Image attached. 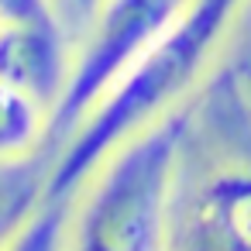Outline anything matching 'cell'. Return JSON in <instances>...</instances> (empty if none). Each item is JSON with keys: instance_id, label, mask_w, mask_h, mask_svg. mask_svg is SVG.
<instances>
[{"instance_id": "8992f818", "label": "cell", "mask_w": 251, "mask_h": 251, "mask_svg": "<svg viewBox=\"0 0 251 251\" xmlns=\"http://www.w3.org/2000/svg\"><path fill=\"white\" fill-rule=\"evenodd\" d=\"M52 110L31 93L0 79V162L31 158L49 134Z\"/></svg>"}, {"instance_id": "277c9868", "label": "cell", "mask_w": 251, "mask_h": 251, "mask_svg": "<svg viewBox=\"0 0 251 251\" xmlns=\"http://www.w3.org/2000/svg\"><path fill=\"white\" fill-rule=\"evenodd\" d=\"M189 0H103L73 49L69 83L52 107L49 134L69 138L127 66L182 14Z\"/></svg>"}, {"instance_id": "3957f363", "label": "cell", "mask_w": 251, "mask_h": 251, "mask_svg": "<svg viewBox=\"0 0 251 251\" xmlns=\"http://www.w3.org/2000/svg\"><path fill=\"white\" fill-rule=\"evenodd\" d=\"M189 100L97 165L83 182V203L69 213L66 251H165L179 151L193 117Z\"/></svg>"}, {"instance_id": "52a82bcc", "label": "cell", "mask_w": 251, "mask_h": 251, "mask_svg": "<svg viewBox=\"0 0 251 251\" xmlns=\"http://www.w3.org/2000/svg\"><path fill=\"white\" fill-rule=\"evenodd\" d=\"M45 186L49 169H42L35 155L18 162H0V251L18 237V230L42 206Z\"/></svg>"}, {"instance_id": "9c48e42d", "label": "cell", "mask_w": 251, "mask_h": 251, "mask_svg": "<svg viewBox=\"0 0 251 251\" xmlns=\"http://www.w3.org/2000/svg\"><path fill=\"white\" fill-rule=\"evenodd\" d=\"M59 21L55 0H0V25H38Z\"/></svg>"}, {"instance_id": "7a4b0ae2", "label": "cell", "mask_w": 251, "mask_h": 251, "mask_svg": "<svg viewBox=\"0 0 251 251\" xmlns=\"http://www.w3.org/2000/svg\"><path fill=\"white\" fill-rule=\"evenodd\" d=\"M182 138L165 251H251V100L217 73Z\"/></svg>"}, {"instance_id": "6da1fadb", "label": "cell", "mask_w": 251, "mask_h": 251, "mask_svg": "<svg viewBox=\"0 0 251 251\" xmlns=\"http://www.w3.org/2000/svg\"><path fill=\"white\" fill-rule=\"evenodd\" d=\"M241 4L244 0H189L66 138V148L49 165L45 196H76L117 145L182 107L213 66Z\"/></svg>"}, {"instance_id": "30bf717a", "label": "cell", "mask_w": 251, "mask_h": 251, "mask_svg": "<svg viewBox=\"0 0 251 251\" xmlns=\"http://www.w3.org/2000/svg\"><path fill=\"white\" fill-rule=\"evenodd\" d=\"M100 4H103V0H55L59 21L69 31V38H79L86 31V25L93 21V14H97Z\"/></svg>"}, {"instance_id": "ba28073f", "label": "cell", "mask_w": 251, "mask_h": 251, "mask_svg": "<svg viewBox=\"0 0 251 251\" xmlns=\"http://www.w3.org/2000/svg\"><path fill=\"white\" fill-rule=\"evenodd\" d=\"M69 213L73 196H45L31 220L18 230V237L4 251H66L69 237Z\"/></svg>"}, {"instance_id": "5b68a950", "label": "cell", "mask_w": 251, "mask_h": 251, "mask_svg": "<svg viewBox=\"0 0 251 251\" xmlns=\"http://www.w3.org/2000/svg\"><path fill=\"white\" fill-rule=\"evenodd\" d=\"M73 69V38L62 21L0 25V79L31 93L49 110L59 103Z\"/></svg>"}]
</instances>
